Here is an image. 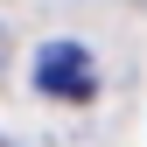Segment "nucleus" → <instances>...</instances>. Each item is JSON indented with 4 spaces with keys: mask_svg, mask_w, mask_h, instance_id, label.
<instances>
[{
    "mask_svg": "<svg viewBox=\"0 0 147 147\" xmlns=\"http://www.w3.org/2000/svg\"><path fill=\"white\" fill-rule=\"evenodd\" d=\"M35 84H42L49 98H91V91H98L91 49H77V42H49L42 56H35Z\"/></svg>",
    "mask_w": 147,
    "mask_h": 147,
    "instance_id": "nucleus-1",
    "label": "nucleus"
},
{
    "mask_svg": "<svg viewBox=\"0 0 147 147\" xmlns=\"http://www.w3.org/2000/svg\"><path fill=\"white\" fill-rule=\"evenodd\" d=\"M0 49H7V35H0Z\"/></svg>",
    "mask_w": 147,
    "mask_h": 147,
    "instance_id": "nucleus-2",
    "label": "nucleus"
}]
</instances>
